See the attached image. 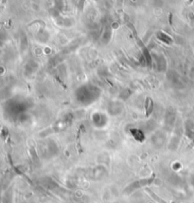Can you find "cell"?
<instances>
[{
    "instance_id": "1",
    "label": "cell",
    "mask_w": 194,
    "mask_h": 203,
    "mask_svg": "<svg viewBox=\"0 0 194 203\" xmlns=\"http://www.w3.org/2000/svg\"><path fill=\"white\" fill-rule=\"evenodd\" d=\"M154 180V175H153V177H147V179H138L135 181H133L131 184L125 188L123 193L124 194H132L133 192H135V190H138L140 188H144L146 186L150 185L151 183H153V181Z\"/></svg>"
},
{
    "instance_id": "2",
    "label": "cell",
    "mask_w": 194,
    "mask_h": 203,
    "mask_svg": "<svg viewBox=\"0 0 194 203\" xmlns=\"http://www.w3.org/2000/svg\"><path fill=\"white\" fill-rule=\"evenodd\" d=\"M153 109V101L151 99L150 97L146 98V101H145V111H146V117H149V116L152 114Z\"/></svg>"
},
{
    "instance_id": "3",
    "label": "cell",
    "mask_w": 194,
    "mask_h": 203,
    "mask_svg": "<svg viewBox=\"0 0 194 203\" xmlns=\"http://www.w3.org/2000/svg\"><path fill=\"white\" fill-rule=\"evenodd\" d=\"M145 191L150 195V197H152L153 199H154L157 203H167L165 200H163L162 198H160L156 194H154V192H153L152 190H150V189H145Z\"/></svg>"
},
{
    "instance_id": "4",
    "label": "cell",
    "mask_w": 194,
    "mask_h": 203,
    "mask_svg": "<svg viewBox=\"0 0 194 203\" xmlns=\"http://www.w3.org/2000/svg\"><path fill=\"white\" fill-rule=\"evenodd\" d=\"M192 1H193V0H188V4H191Z\"/></svg>"
},
{
    "instance_id": "5",
    "label": "cell",
    "mask_w": 194,
    "mask_h": 203,
    "mask_svg": "<svg viewBox=\"0 0 194 203\" xmlns=\"http://www.w3.org/2000/svg\"><path fill=\"white\" fill-rule=\"evenodd\" d=\"M170 24L171 25V14H170Z\"/></svg>"
}]
</instances>
